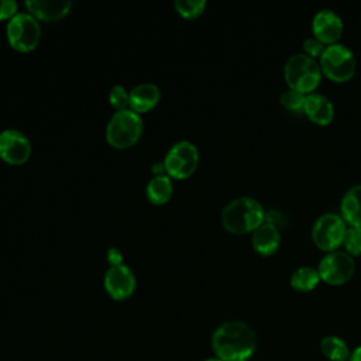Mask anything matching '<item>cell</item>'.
I'll list each match as a JSON object with an SVG mask.
<instances>
[{"mask_svg": "<svg viewBox=\"0 0 361 361\" xmlns=\"http://www.w3.org/2000/svg\"><path fill=\"white\" fill-rule=\"evenodd\" d=\"M255 345V333L244 322H226L212 336V348L223 361H248Z\"/></svg>", "mask_w": 361, "mask_h": 361, "instance_id": "6da1fadb", "label": "cell"}, {"mask_svg": "<svg viewBox=\"0 0 361 361\" xmlns=\"http://www.w3.org/2000/svg\"><path fill=\"white\" fill-rule=\"evenodd\" d=\"M265 220V210L252 197L241 196L231 200L221 212L223 227L233 234H247L257 230Z\"/></svg>", "mask_w": 361, "mask_h": 361, "instance_id": "7a4b0ae2", "label": "cell"}, {"mask_svg": "<svg viewBox=\"0 0 361 361\" xmlns=\"http://www.w3.org/2000/svg\"><path fill=\"white\" fill-rule=\"evenodd\" d=\"M322 75L319 62L305 54L289 56L283 68V76L289 89L306 96L313 93L320 85Z\"/></svg>", "mask_w": 361, "mask_h": 361, "instance_id": "3957f363", "label": "cell"}, {"mask_svg": "<svg viewBox=\"0 0 361 361\" xmlns=\"http://www.w3.org/2000/svg\"><path fill=\"white\" fill-rule=\"evenodd\" d=\"M142 133V118L130 107L116 111L107 123L106 140L114 148H128L134 145Z\"/></svg>", "mask_w": 361, "mask_h": 361, "instance_id": "277c9868", "label": "cell"}, {"mask_svg": "<svg viewBox=\"0 0 361 361\" xmlns=\"http://www.w3.org/2000/svg\"><path fill=\"white\" fill-rule=\"evenodd\" d=\"M322 73L330 80L343 83L355 73V58L350 48L341 44L327 45L319 58Z\"/></svg>", "mask_w": 361, "mask_h": 361, "instance_id": "5b68a950", "label": "cell"}, {"mask_svg": "<svg viewBox=\"0 0 361 361\" xmlns=\"http://www.w3.org/2000/svg\"><path fill=\"white\" fill-rule=\"evenodd\" d=\"M347 223L336 213L322 214L312 227V240L317 248L326 252L337 251L343 244Z\"/></svg>", "mask_w": 361, "mask_h": 361, "instance_id": "8992f818", "label": "cell"}, {"mask_svg": "<svg viewBox=\"0 0 361 361\" xmlns=\"http://www.w3.org/2000/svg\"><path fill=\"white\" fill-rule=\"evenodd\" d=\"M7 38L14 49L27 52L38 45L41 27L32 14L17 13L7 24Z\"/></svg>", "mask_w": 361, "mask_h": 361, "instance_id": "52a82bcc", "label": "cell"}, {"mask_svg": "<svg viewBox=\"0 0 361 361\" xmlns=\"http://www.w3.org/2000/svg\"><path fill=\"white\" fill-rule=\"evenodd\" d=\"M199 152L195 144L182 140L173 144L164 159L166 175L176 179L189 178L197 168Z\"/></svg>", "mask_w": 361, "mask_h": 361, "instance_id": "ba28073f", "label": "cell"}, {"mask_svg": "<svg viewBox=\"0 0 361 361\" xmlns=\"http://www.w3.org/2000/svg\"><path fill=\"white\" fill-rule=\"evenodd\" d=\"M319 276L329 285H343L348 282L355 272L353 257L343 251L327 252L319 264Z\"/></svg>", "mask_w": 361, "mask_h": 361, "instance_id": "9c48e42d", "label": "cell"}, {"mask_svg": "<svg viewBox=\"0 0 361 361\" xmlns=\"http://www.w3.org/2000/svg\"><path fill=\"white\" fill-rule=\"evenodd\" d=\"M31 155L30 140L18 130L8 128L0 133V158L8 164H24Z\"/></svg>", "mask_w": 361, "mask_h": 361, "instance_id": "30bf717a", "label": "cell"}, {"mask_svg": "<svg viewBox=\"0 0 361 361\" xmlns=\"http://www.w3.org/2000/svg\"><path fill=\"white\" fill-rule=\"evenodd\" d=\"M103 282L107 293L116 300L127 299L135 289V276L131 268L124 264L110 267L104 274Z\"/></svg>", "mask_w": 361, "mask_h": 361, "instance_id": "8fae6325", "label": "cell"}, {"mask_svg": "<svg viewBox=\"0 0 361 361\" xmlns=\"http://www.w3.org/2000/svg\"><path fill=\"white\" fill-rule=\"evenodd\" d=\"M312 31L316 39L324 45L337 44L343 32V21L333 10L323 8L316 13L312 21Z\"/></svg>", "mask_w": 361, "mask_h": 361, "instance_id": "7c38bea8", "label": "cell"}, {"mask_svg": "<svg viewBox=\"0 0 361 361\" xmlns=\"http://www.w3.org/2000/svg\"><path fill=\"white\" fill-rule=\"evenodd\" d=\"M303 113L317 126H329L334 118L333 103L319 93H310L306 96Z\"/></svg>", "mask_w": 361, "mask_h": 361, "instance_id": "4fadbf2b", "label": "cell"}, {"mask_svg": "<svg viewBox=\"0 0 361 361\" xmlns=\"http://www.w3.org/2000/svg\"><path fill=\"white\" fill-rule=\"evenodd\" d=\"M25 6L35 18L55 21L69 13L72 3L68 0H27Z\"/></svg>", "mask_w": 361, "mask_h": 361, "instance_id": "5bb4252c", "label": "cell"}, {"mask_svg": "<svg viewBox=\"0 0 361 361\" xmlns=\"http://www.w3.org/2000/svg\"><path fill=\"white\" fill-rule=\"evenodd\" d=\"M281 244L279 228L268 221H264L257 230L252 231V247L261 255H272Z\"/></svg>", "mask_w": 361, "mask_h": 361, "instance_id": "9a60e30c", "label": "cell"}, {"mask_svg": "<svg viewBox=\"0 0 361 361\" xmlns=\"http://www.w3.org/2000/svg\"><path fill=\"white\" fill-rule=\"evenodd\" d=\"M161 97L159 87L154 83H140L130 92L128 106L135 113H145L151 110Z\"/></svg>", "mask_w": 361, "mask_h": 361, "instance_id": "2e32d148", "label": "cell"}, {"mask_svg": "<svg viewBox=\"0 0 361 361\" xmlns=\"http://www.w3.org/2000/svg\"><path fill=\"white\" fill-rule=\"evenodd\" d=\"M340 210L350 227H361V185H354L344 193Z\"/></svg>", "mask_w": 361, "mask_h": 361, "instance_id": "e0dca14e", "label": "cell"}, {"mask_svg": "<svg viewBox=\"0 0 361 361\" xmlns=\"http://www.w3.org/2000/svg\"><path fill=\"white\" fill-rule=\"evenodd\" d=\"M148 200L154 204H164L172 196V180L168 175L154 176L147 185Z\"/></svg>", "mask_w": 361, "mask_h": 361, "instance_id": "ac0fdd59", "label": "cell"}, {"mask_svg": "<svg viewBox=\"0 0 361 361\" xmlns=\"http://www.w3.org/2000/svg\"><path fill=\"white\" fill-rule=\"evenodd\" d=\"M320 282L317 269L312 267H299L290 275V286L298 292H310Z\"/></svg>", "mask_w": 361, "mask_h": 361, "instance_id": "d6986e66", "label": "cell"}, {"mask_svg": "<svg viewBox=\"0 0 361 361\" xmlns=\"http://www.w3.org/2000/svg\"><path fill=\"white\" fill-rule=\"evenodd\" d=\"M320 350L323 355L330 361H347L350 358V350L344 340L337 336H326L320 341Z\"/></svg>", "mask_w": 361, "mask_h": 361, "instance_id": "ffe728a7", "label": "cell"}, {"mask_svg": "<svg viewBox=\"0 0 361 361\" xmlns=\"http://www.w3.org/2000/svg\"><path fill=\"white\" fill-rule=\"evenodd\" d=\"M305 99L306 94H302L296 90H286L281 94V104L290 113L295 114H300L303 113V107H305Z\"/></svg>", "mask_w": 361, "mask_h": 361, "instance_id": "44dd1931", "label": "cell"}, {"mask_svg": "<svg viewBox=\"0 0 361 361\" xmlns=\"http://www.w3.org/2000/svg\"><path fill=\"white\" fill-rule=\"evenodd\" d=\"M206 7L204 0H178L175 1V8L185 18H195L203 13Z\"/></svg>", "mask_w": 361, "mask_h": 361, "instance_id": "7402d4cb", "label": "cell"}, {"mask_svg": "<svg viewBox=\"0 0 361 361\" xmlns=\"http://www.w3.org/2000/svg\"><path fill=\"white\" fill-rule=\"evenodd\" d=\"M343 244L351 257L361 255V227H347Z\"/></svg>", "mask_w": 361, "mask_h": 361, "instance_id": "603a6c76", "label": "cell"}, {"mask_svg": "<svg viewBox=\"0 0 361 361\" xmlns=\"http://www.w3.org/2000/svg\"><path fill=\"white\" fill-rule=\"evenodd\" d=\"M109 100L111 106L120 111L128 109V100H130V93L126 90L124 86L121 85H114L109 93Z\"/></svg>", "mask_w": 361, "mask_h": 361, "instance_id": "cb8c5ba5", "label": "cell"}, {"mask_svg": "<svg viewBox=\"0 0 361 361\" xmlns=\"http://www.w3.org/2000/svg\"><path fill=\"white\" fill-rule=\"evenodd\" d=\"M327 45H324L323 42H320L319 39L316 38H307L303 41L302 44V48H303V54L316 59V58H320L323 51L326 49Z\"/></svg>", "mask_w": 361, "mask_h": 361, "instance_id": "d4e9b609", "label": "cell"}, {"mask_svg": "<svg viewBox=\"0 0 361 361\" xmlns=\"http://www.w3.org/2000/svg\"><path fill=\"white\" fill-rule=\"evenodd\" d=\"M17 3L14 0H0V20L13 18L17 14Z\"/></svg>", "mask_w": 361, "mask_h": 361, "instance_id": "484cf974", "label": "cell"}, {"mask_svg": "<svg viewBox=\"0 0 361 361\" xmlns=\"http://www.w3.org/2000/svg\"><path fill=\"white\" fill-rule=\"evenodd\" d=\"M264 221H268V223L276 226L278 228L286 224V220H285L283 213H281V212H278V210L265 212V220H264Z\"/></svg>", "mask_w": 361, "mask_h": 361, "instance_id": "4316f807", "label": "cell"}, {"mask_svg": "<svg viewBox=\"0 0 361 361\" xmlns=\"http://www.w3.org/2000/svg\"><path fill=\"white\" fill-rule=\"evenodd\" d=\"M107 259H109L111 267L113 265H120V264H123V254H121V251L118 248L113 247V248H110L107 251Z\"/></svg>", "mask_w": 361, "mask_h": 361, "instance_id": "83f0119b", "label": "cell"}, {"mask_svg": "<svg viewBox=\"0 0 361 361\" xmlns=\"http://www.w3.org/2000/svg\"><path fill=\"white\" fill-rule=\"evenodd\" d=\"M151 171L155 173V176H159V175H166L165 172V165L164 162H155L152 166H151Z\"/></svg>", "mask_w": 361, "mask_h": 361, "instance_id": "f1b7e54d", "label": "cell"}, {"mask_svg": "<svg viewBox=\"0 0 361 361\" xmlns=\"http://www.w3.org/2000/svg\"><path fill=\"white\" fill-rule=\"evenodd\" d=\"M350 361H361V345L357 347L351 354H350Z\"/></svg>", "mask_w": 361, "mask_h": 361, "instance_id": "f546056e", "label": "cell"}, {"mask_svg": "<svg viewBox=\"0 0 361 361\" xmlns=\"http://www.w3.org/2000/svg\"><path fill=\"white\" fill-rule=\"evenodd\" d=\"M204 361H223V360L219 358V357H216V358H207V360H204Z\"/></svg>", "mask_w": 361, "mask_h": 361, "instance_id": "4dcf8cb0", "label": "cell"}]
</instances>
